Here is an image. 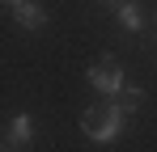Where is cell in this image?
I'll list each match as a JSON object with an SVG mask.
<instances>
[{
  "label": "cell",
  "instance_id": "obj_1",
  "mask_svg": "<svg viewBox=\"0 0 157 152\" xmlns=\"http://www.w3.org/2000/svg\"><path fill=\"white\" fill-rule=\"evenodd\" d=\"M123 123H128V114L123 110H115L110 101L102 106H89L85 114H81V131H85V139H94V144H115L119 135H123Z\"/></svg>",
  "mask_w": 157,
  "mask_h": 152
},
{
  "label": "cell",
  "instance_id": "obj_2",
  "mask_svg": "<svg viewBox=\"0 0 157 152\" xmlns=\"http://www.w3.org/2000/svg\"><path fill=\"white\" fill-rule=\"evenodd\" d=\"M85 80H89V85H94V89H98L106 101H110V97H119V93L128 89V85H123V68H119L115 59H106V63H94V68L85 72Z\"/></svg>",
  "mask_w": 157,
  "mask_h": 152
},
{
  "label": "cell",
  "instance_id": "obj_3",
  "mask_svg": "<svg viewBox=\"0 0 157 152\" xmlns=\"http://www.w3.org/2000/svg\"><path fill=\"white\" fill-rule=\"evenodd\" d=\"M4 139H9L13 148H26V144H34V118H30L26 110L9 118V127H4Z\"/></svg>",
  "mask_w": 157,
  "mask_h": 152
},
{
  "label": "cell",
  "instance_id": "obj_4",
  "mask_svg": "<svg viewBox=\"0 0 157 152\" xmlns=\"http://www.w3.org/2000/svg\"><path fill=\"white\" fill-rule=\"evenodd\" d=\"M13 21L21 25V30H43V25H47V9H43L38 0H21V4L13 9Z\"/></svg>",
  "mask_w": 157,
  "mask_h": 152
},
{
  "label": "cell",
  "instance_id": "obj_5",
  "mask_svg": "<svg viewBox=\"0 0 157 152\" xmlns=\"http://www.w3.org/2000/svg\"><path fill=\"white\" fill-rule=\"evenodd\" d=\"M115 17H119V25H123L128 34H140V30H144V13H140V4H136V0L115 4Z\"/></svg>",
  "mask_w": 157,
  "mask_h": 152
},
{
  "label": "cell",
  "instance_id": "obj_6",
  "mask_svg": "<svg viewBox=\"0 0 157 152\" xmlns=\"http://www.w3.org/2000/svg\"><path fill=\"white\" fill-rule=\"evenodd\" d=\"M110 106H115V110H123V114H136V110L144 106V89H132V85H128L119 97H110Z\"/></svg>",
  "mask_w": 157,
  "mask_h": 152
},
{
  "label": "cell",
  "instance_id": "obj_7",
  "mask_svg": "<svg viewBox=\"0 0 157 152\" xmlns=\"http://www.w3.org/2000/svg\"><path fill=\"white\" fill-rule=\"evenodd\" d=\"M4 4H9V9H17V4H21V0H4Z\"/></svg>",
  "mask_w": 157,
  "mask_h": 152
},
{
  "label": "cell",
  "instance_id": "obj_8",
  "mask_svg": "<svg viewBox=\"0 0 157 152\" xmlns=\"http://www.w3.org/2000/svg\"><path fill=\"white\" fill-rule=\"evenodd\" d=\"M106 4H123V0H106Z\"/></svg>",
  "mask_w": 157,
  "mask_h": 152
},
{
  "label": "cell",
  "instance_id": "obj_9",
  "mask_svg": "<svg viewBox=\"0 0 157 152\" xmlns=\"http://www.w3.org/2000/svg\"><path fill=\"white\" fill-rule=\"evenodd\" d=\"M153 21H157V9H153Z\"/></svg>",
  "mask_w": 157,
  "mask_h": 152
}]
</instances>
